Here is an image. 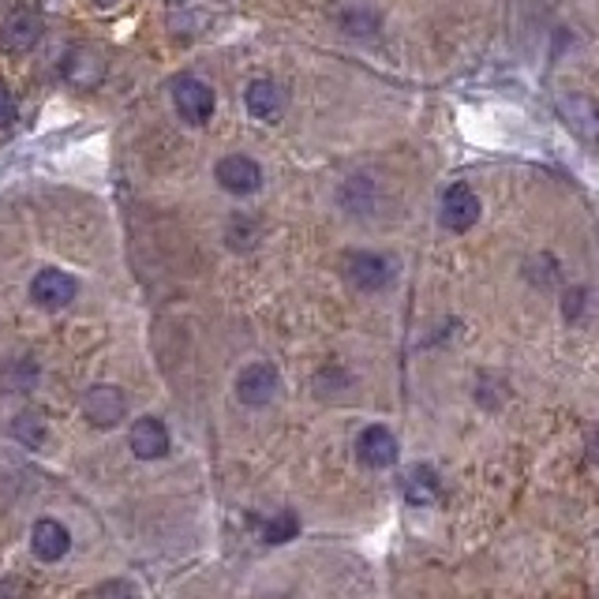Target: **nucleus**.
Segmentation results:
<instances>
[{"label": "nucleus", "mask_w": 599, "mask_h": 599, "mask_svg": "<svg viewBox=\"0 0 599 599\" xmlns=\"http://www.w3.org/2000/svg\"><path fill=\"white\" fill-rule=\"evenodd\" d=\"M60 75H64L68 86H79V91H98L102 79H105V57H102V49H94V46L68 49L64 64H60Z\"/></svg>", "instance_id": "0eeeda50"}, {"label": "nucleus", "mask_w": 599, "mask_h": 599, "mask_svg": "<svg viewBox=\"0 0 599 599\" xmlns=\"http://www.w3.org/2000/svg\"><path fill=\"white\" fill-rule=\"evenodd\" d=\"M31 551L38 562H60L72 551V532L57 521V517H42L31 528Z\"/></svg>", "instance_id": "f8f14e48"}, {"label": "nucleus", "mask_w": 599, "mask_h": 599, "mask_svg": "<svg viewBox=\"0 0 599 599\" xmlns=\"http://www.w3.org/2000/svg\"><path fill=\"white\" fill-rule=\"evenodd\" d=\"M173 105H176V113H180V120H188V125H196L202 128L210 117H214V91H210L207 83H202L199 75H176L173 79Z\"/></svg>", "instance_id": "f03ea898"}, {"label": "nucleus", "mask_w": 599, "mask_h": 599, "mask_svg": "<svg viewBox=\"0 0 599 599\" xmlns=\"http://www.w3.org/2000/svg\"><path fill=\"white\" fill-rule=\"evenodd\" d=\"M98 592L102 596H136L139 588L136 585H125V580H109V585H102Z\"/></svg>", "instance_id": "aec40b11"}, {"label": "nucleus", "mask_w": 599, "mask_h": 599, "mask_svg": "<svg viewBox=\"0 0 599 599\" xmlns=\"http://www.w3.org/2000/svg\"><path fill=\"white\" fill-rule=\"evenodd\" d=\"M98 8H113V4H120V0H94Z\"/></svg>", "instance_id": "412c9836"}, {"label": "nucleus", "mask_w": 599, "mask_h": 599, "mask_svg": "<svg viewBox=\"0 0 599 599\" xmlns=\"http://www.w3.org/2000/svg\"><path fill=\"white\" fill-rule=\"evenodd\" d=\"M15 120V102H12V91L4 86V79H0V128H8Z\"/></svg>", "instance_id": "6ab92c4d"}, {"label": "nucleus", "mask_w": 599, "mask_h": 599, "mask_svg": "<svg viewBox=\"0 0 599 599\" xmlns=\"http://www.w3.org/2000/svg\"><path fill=\"white\" fill-rule=\"evenodd\" d=\"M278 383H281L278 367L270 360H255V364H248L236 375V398H240V404H248V409H262V404L274 401Z\"/></svg>", "instance_id": "20e7f679"}, {"label": "nucleus", "mask_w": 599, "mask_h": 599, "mask_svg": "<svg viewBox=\"0 0 599 599\" xmlns=\"http://www.w3.org/2000/svg\"><path fill=\"white\" fill-rule=\"evenodd\" d=\"M404 498L412 506H431L438 498V475L431 469H412L409 480H404Z\"/></svg>", "instance_id": "2eb2a0df"}, {"label": "nucleus", "mask_w": 599, "mask_h": 599, "mask_svg": "<svg viewBox=\"0 0 599 599\" xmlns=\"http://www.w3.org/2000/svg\"><path fill=\"white\" fill-rule=\"evenodd\" d=\"M259 240V225L248 222V218H233L225 228V244L228 248H236V251H248L251 244Z\"/></svg>", "instance_id": "a211bd4d"}, {"label": "nucleus", "mask_w": 599, "mask_h": 599, "mask_svg": "<svg viewBox=\"0 0 599 599\" xmlns=\"http://www.w3.org/2000/svg\"><path fill=\"white\" fill-rule=\"evenodd\" d=\"M169 446H173L169 427L157 416H139L131 424V454L139 461H162V457H169Z\"/></svg>", "instance_id": "9d476101"}, {"label": "nucleus", "mask_w": 599, "mask_h": 599, "mask_svg": "<svg viewBox=\"0 0 599 599\" xmlns=\"http://www.w3.org/2000/svg\"><path fill=\"white\" fill-rule=\"evenodd\" d=\"M218 184L228 191V196H255V191L262 188V169H259V162H251V157H244V154H228L218 162Z\"/></svg>", "instance_id": "1a4fd4ad"}, {"label": "nucleus", "mask_w": 599, "mask_h": 599, "mask_svg": "<svg viewBox=\"0 0 599 599\" xmlns=\"http://www.w3.org/2000/svg\"><path fill=\"white\" fill-rule=\"evenodd\" d=\"M356 457L367 465V469H390V465L398 461V438H394V431L383 424L364 427L356 438Z\"/></svg>", "instance_id": "9b49d317"}, {"label": "nucleus", "mask_w": 599, "mask_h": 599, "mask_svg": "<svg viewBox=\"0 0 599 599\" xmlns=\"http://www.w3.org/2000/svg\"><path fill=\"white\" fill-rule=\"evenodd\" d=\"M75 293H79L75 278L64 274V270H57V267L38 270L31 281V300L42 307V312H64V307L75 300Z\"/></svg>", "instance_id": "423d86ee"}, {"label": "nucleus", "mask_w": 599, "mask_h": 599, "mask_svg": "<svg viewBox=\"0 0 599 599\" xmlns=\"http://www.w3.org/2000/svg\"><path fill=\"white\" fill-rule=\"evenodd\" d=\"M244 105H248V113L255 120L274 125L281 117V109H285V91H281L274 79H255L248 91H244Z\"/></svg>", "instance_id": "ddd939ff"}, {"label": "nucleus", "mask_w": 599, "mask_h": 599, "mask_svg": "<svg viewBox=\"0 0 599 599\" xmlns=\"http://www.w3.org/2000/svg\"><path fill=\"white\" fill-rule=\"evenodd\" d=\"M559 113L566 117V125L585 136L588 143H599V105L588 98H562Z\"/></svg>", "instance_id": "4468645a"}, {"label": "nucleus", "mask_w": 599, "mask_h": 599, "mask_svg": "<svg viewBox=\"0 0 599 599\" xmlns=\"http://www.w3.org/2000/svg\"><path fill=\"white\" fill-rule=\"evenodd\" d=\"M341 267H345V281L356 285L360 293H378V289H386L394 281V262L375 251H352L345 255Z\"/></svg>", "instance_id": "7ed1b4c3"}, {"label": "nucleus", "mask_w": 599, "mask_h": 599, "mask_svg": "<svg viewBox=\"0 0 599 599\" xmlns=\"http://www.w3.org/2000/svg\"><path fill=\"white\" fill-rule=\"evenodd\" d=\"M438 222L449 233H469L480 222V199H475L469 184H449L443 196V210H438Z\"/></svg>", "instance_id": "6e6552de"}, {"label": "nucleus", "mask_w": 599, "mask_h": 599, "mask_svg": "<svg viewBox=\"0 0 599 599\" xmlns=\"http://www.w3.org/2000/svg\"><path fill=\"white\" fill-rule=\"evenodd\" d=\"M0 4H4V0H0Z\"/></svg>", "instance_id": "4be33fe9"}, {"label": "nucleus", "mask_w": 599, "mask_h": 599, "mask_svg": "<svg viewBox=\"0 0 599 599\" xmlns=\"http://www.w3.org/2000/svg\"><path fill=\"white\" fill-rule=\"evenodd\" d=\"M296 532H300V517L293 514V509H281L278 517H270L267 525H262V540L267 543H289V540H296Z\"/></svg>", "instance_id": "f3484780"}, {"label": "nucleus", "mask_w": 599, "mask_h": 599, "mask_svg": "<svg viewBox=\"0 0 599 599\" xmlns=\"http://www.w3.org/2000/svg\"><path fill=\"white\" fill-rule=\"evenodd\" d=\"M46 34V12H42L38 0H20V4L8 12V20L0 23V49L23 57L42 42Z\"/></svg>", "instance_id": "f257e3e1"}, {"label": "nucleus", "mask_w": 599, "mask_h": 599, "mask_svg": "<svg viewBox=\"0 0 599 599\" xmlns=\"http://www.w3.org/2000/svg\"><path fill=\"white\" fill-rule=\"evenodd\" d=\"M83 416L91 420L94 427H117L120 420L128 416V398L120 386L98 383L83 394Z\"/></svg>", "instance_id": "39448f33"}, {"label": "nucleus", "mask_w": 599, "mask_h": 599, "mask_svg": "<svg viewBox=\"0 0 599 599\" xmlns=\"http://www.w3.org/2000/svg\"><path fill=\"white\" fill-rule=\"evenodd\" d=\"M12 435L20 438L23 446L42 449V446H46V438H49V431H46V420H42L38 412H23V416H15Z\"/></svg>", "instance_id": "dca6fc26"}]
</instances>
